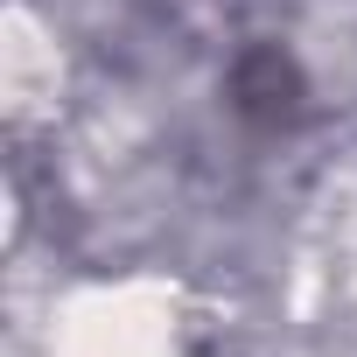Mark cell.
I'll use <instances>...</instances> for the list:
<instances>
[{"mask_svg":"<svg viewBox=\"0 0 357 357\" xmlns=\"http://www.w3.org/2000/svg\"><path fill=\"white\" fill-rule=\"evenodd\" d=\"M238 98H245V112L287 119V112H294V98H301V77H294V63H287L280 50H259V56H245V63H238Z\"/></svg>","mask_w":357,"mask_h":357,"instance_id":"obj_1","label":"cell"}]
</instances>
